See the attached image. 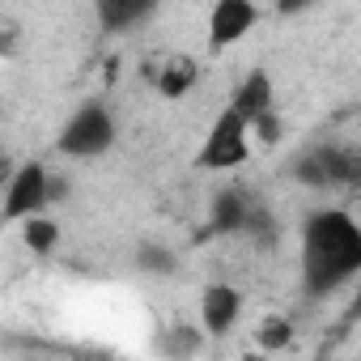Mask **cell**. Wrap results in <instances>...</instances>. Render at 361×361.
<instances>
[{
	"label": "cell",
	"instance_id": "obj_7",
	"mask_svg": "<svg viewBox=\"0 0 361 361\" xmlns=\"http://www.w3.org/2000/svg\"><path fill=\"white\" fill-rule=\"evenodd\" d=\"M238 310H243V293L234 285H209L200 298V319H204V331L213 340H221L238 323Z\"/></svg>",
	"mask_w": 361,
	"mask_h": 361
},
{
	"label": "cell",
	"instance_id": "obj_5",
	"mask_svg": "<svg viewBox=\"0 0 361 361\" xmlns=\"http://www.w3.org/2000/svg\"><path fill=\"white\" fill-rule=\"evenodd\" d=\"M293 178H298V183H310V188L353 183V178H357V157L344 153V149H336V145H319V149H310V153L298 157Z\"/></svg>",
	"mask_w": 361,
	"mask_h": 361
},
{
	"label": "cell",
	"instance_id": "obj_11",
	"mask_svg": "<svg viewBox=\"0 0 361 361\" xmlns=\"http://www.w3.org/2000/svg\"><path fill=\"white\" fill-rule=\"evenodd\" d=\"M157 94L161 98H183L192 85H196V64L192 60H170L166 68H157Z\"/></svg>",
	"mask_w": 361,
	"mask_h": 361
},
{
	"label": "cell",
	"instance_id": "obj_3",
	"mask_svg": "<svg viewBox=\"0 0 361 361\" xmlns=\"http://www.w3.org/2000/svg\"><path fill=\"white\" fill-rule=\"evenodd\" d=\"M247 136H251V128L226 106V111L213 119V128H209V136H204V149H200V157H196V166H200V170H234V166H243L247 153H251Z\"/></svg>",
	"mask_w": 361,
	"mask_h": 361
},
{
	"label": "cell",
	"instance_id": "obj_9",
	"mask_svg": "<svg viewBox=\"0 0 361 361\" xmlns=\"http://www.w3.org/2000/svg\"><path fill=\"white\" fill-rule=\"evenodd\" d=\"M157 353H161L166 361H192V357L204 353V336H200L192 323H178V327H170V331L157 340Z\"/></svg>",
	"mask_w": 361,
	"mask_h": 361
},
{
	"label": "cell",
	"instance_id": "obj_14",
	"mask_svg": "<svg viewBox=\"0 0 361 361\" xmlns=\"http://www.w3.org/2000/svg\"><path fill=\"white\" fill-rule=\"evenodd\" d=\"M255 340H259V348L255 353H276V348H285L289 340H293V323L289 319H281V314H272V319H264L259 323V331H255Z\"/></svg>",
	"mask_w": 361,
	"mask_h": 361
},
{
	"label": "cell",
	"instance_id": "obj_18",
	"mask_svg": "<svg viewBox=\"0 0 361 361\" xmlns=\"http://www.w3.org/2000/svg\"><path fill=\"white\" fill-rule=\"evenodd\" d=\"M238 361H268V357H264V353H255V348H251V353H243V357H238Z\"/></svg>",
	"mask_w": 361,
	"mask_h": 361
},
{
	"label": "cell",
	"instance_id": "obj_13",
	"mask_svg": "<svg viewBox=\"0 0 361 361\" xmlns=\"http://www.w3.org/2000/svg\"><path fill=\"white\" fill-rule=\"evenodd\" d=\"M98 18L106 30H123L140 18H149V5H119V0H98Z\"/></svg>",
	"mask_w": 361,
	"mask_h": 361
},
{
	"label": "cell",
	"instance_id": "obj_8",
	"mask_svg": "<svg viewBox=\"0 0 361 361\" xmlns=\"http://www.w3.org/2000/svg\"><path fill=\"white\" fill-rule=\"evenodd\" d=\"M230 111H234L243 123H255L259 115H268V111H272V81H268V73H251V77L238 85Z\"/></svg>",
	"mask_w": 361,
	"mask_h": 361
},
{
	"label": "cell",
	"instance_id": "obj_2",
	"mask_svg": "<svg viewBox=\"0 0 361 361\" xmlns=\"http://www.w3.org/2000/svg\"><path fill=\"white\" fill-rule=\"evenodd\" d=\"M111 145H115V123H111L106 106H98V102H85V106L64 123V132H60V140H56V149L68 153V157H98V153H106Z\"/></svg>",
	"mask_w": 361,
	"mask_h": 361
},
{
	"label": "cell",
	"instance_id": "obj_15",
	"mask_svg": "<svg viewBox=\"0 0 361 361\" xmlns=\"http://www.w3.org/2000/svg\"><path fill=\"white\" fill-rule=\"evenodd\" d=\"M136 264H140V272H149V276H170V272L178 268V259H174L166 247H157V243H140Z\"/></svg>",
	"mask_w": 361,
	"mask_h": 361
},
{
	"label": "cell",
	"instance_id": "obj_17",
	"mask_svg": "<svg viewBox=\"0 0 361 361\" xmlns=\"http://www.w3.org/2000/svg\"><path fill=\"white\" fill-rule=\"evenodd\" d=\"M9 178H13V161L0 153V183H9Z\"/></svg>",
	"mask_w": 361,
	"mask_h": 361
},
{
	"label": "cell",
	"instance_id": "obj_16",
	"mask_svg": "<svg viewBox=\"0 0 361 361\" xmlns=\"http://www.w3.org/2000/svg\"><path fill=\"white\" fill-rule=\"evenodd\" d=\"M247 128H255L264 145H276V140H281V123H276V115H272V111H268V115H259V119H255V123H247Z\"/></svg>",
	"mask_w": 361,
	"mask_h": 361
},
{
	"label": "cell",
	"instance_id": "obj_4",
	"mask_svg": "<svg viewBox=\"0 0 361 361\" xmlns=\"http://www.w3.org/2000/svg\"><path fill=\"white\" fill-rule=\"evenodd\" d=\"M47 166L43 161H26L22 170H13L9 178V192H5V209H0V221L13 226V221H30L39 217L51 200H47Z\"/></svg>",
	"mask_w": 361,
	"mask_h": 361
},
{
	"label": "cell",
	"instance_id": "obj_10",
	"mask_svg": "<svg viewBox=\"0 0 361 361\" xmlns=\"http://www.w3.org/2000/svg\"><path fill=\"white\" fill-rule=\"evenodd\" d=\"M247 196L243 192H221L213 200V234H243V217H247Z\"/></svg>",
	"mask_w": 361,
	"mask_h": 361
},
{
	"label": "cell",
	"instance_id": "obj_1",
	"mask_svg": "<svg viewBox=\"0 0 361 361\" xmlns=\"http://www.w3.org/2000/svg\"><path fill=\"white\" fill-rule=\"evenodd\" d=\"M361 268V230L344 209H319L302 226V285L323 298Z\"/></svg>",
	"mask_w": 361,
	"mask_h": 361
},
{
	"label": "cell",
	"instance_id": "obj_12",
	"mask_svg": "<svg viewBox=\"0 0 361 361\" xmlns=\"http://www.w3.org/2000/svg\"><path fill=\"white\" fill-rule=\"evenodd\" d=\"M22 243H26L35 255H47V251H56V243H60V226H56L51 217H30V221H22Z\"/></svg>",
	"mask_w": 361,
	"mask_h": 361
},
{
	"label": "cell",
	"instance_id": "obj_6",
	"mask_svg": "<svg viewBox=\"0 0 361 361\" xmlns=\"http://www.w3.org/2000/svg\"><path fill=\"white\" fill-rule=\"evenodd\" d=\"M255 18H259V9L247 5V0H217V9L209 13V47L221 51V47L238 43L255 26Z\"/></svg>",
	"mask_w": 361,
	"mask_h": 361
}]
</instances>
